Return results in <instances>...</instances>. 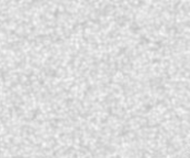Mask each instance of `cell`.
<instances>
[{
	"mask_svg": "<svg viewBox=\"0 0 190 158\" xmlns=\"http://www.w3.org/2000/svg\"><path fill=\"white\" fill-rule=\"evenodd\" d=\"M189 149H190V147H189Z\"/></svg>",
	"mask_w": 190,
	"mask_h": 158,
	"instance_id": "cell-1",
	"label": "cell"
}]
</instances>
